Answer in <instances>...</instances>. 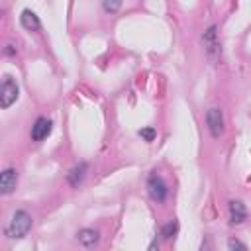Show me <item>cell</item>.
I'll list each match as a JSON object with an SVG mask.
<instances>
[{
	"mask_svg": "<svg viewBox=\"0 0 251 251\" xmlns=\"http://www.w3.org/2000/svg\"><path fill=\"white\" fill-rule=\"evenodd\" d=\"M31 216L25 210H16L6 226V235L10 239H22L24 235H27V231L31 229Z\"/></svg>",
	"mask_w": 251,
	"mask_h": 251,
	"instance_id": "6da1fadb",
	"label": "cell"
},
{
	"mask_svg": "<svg viewBox=\"0 0 251 251\" xmlns=\"http://www.w3.org/2000/svg\"><path fill=\"white\" fill-rule=\"evenodd\" d=\"M18 84H16V80L12 78V76H4V80H2V86H0V106L6 110V108H10L16 100H18Z\"/></svg>",
	"mask_w": 251,
	"mask_h": 251,
	"instance_id": "7a4b0ae2",
	"label": "cell"
},
{
	"mask_svg": "<svg viewBox=\"0 0 251 251\" xmlns=\"http://www.w3.org/2000/svg\"><path fill=\"white\" fill-rule=\"evenodd\" d=\"M147 192L155 202H165V198L169 194V188H167V182L159 175H151L149 180H147Z\"/></svg>",
	"mask_w": 251,
	"mask_h": 251,
	"instance_id": "3957f363",
	"label": "cell"
},
{
	"mask_svg": "<svg viewBox=\"0 0 251 251\" xmlns=\"http://www.w3.org/2000/svg\"><path fill=\"white\" fill-rule=\"evenodd\" d=\"M206 124H208V129L214 137H220L224 133V116H222V110L220 108H210L206 112Z\"/></svg>",
	"mask_w": 251,
	"mask_h": 251,
	"instance_id": "277c9868",
	"label": "cell"
},
{
	"mask_svg": "<svg viewBox=\"0 0 251 251\" xmlns=\"http://www.w3.org/2000/svg\"><path fill=\"white\" fill-rule=\"evenodd\" d=\"M16 184H18V171L8 167L2 171L0 175V192L2 194H12L16 190Z\"/></svg>",
	"mask_w": 251,
	"mask_h": 251,
	"instance_id": "5b68a950",
	"label": "cell"
},
{
	"mask_svg": "<svg viewBox=\"0 0 251 251\" xmlns=\"http://www.w3.org/2000/svg\"><path fill=\"white\" fill-rule=\"evenodd\" d=\"M51 127H53L51 120H47V118H37L35 124L31 126V139H33V141H43V139L51 133Z\"/></svg>",
	"mask_w": 251,
	"mask_h": 251,
	"instance_id": "8992f818",
	"label": "cell"
},
{
	"mask_svg": "<svg viewBox=\"0 0 251 251\" xmlns=\"http://www.w3.org/2000/svg\"><path fill=\"white\" fill-rule=\"evenodd\" d=\"M20 24H22V27L27 29V31H37V29L41 27V22H39L37 14L31 12V10H24V12H22V16H20Z\"/></svg>",
	"mask_w": 251,
	"mask_h": 251,
	"instance_id": "52a82bcc",
	"label": "cell"
},
{
	"mask_svg": "<svg viewBox=\"0 0 251 251\" xmlns=\"http://www.w3.org/2000/svg\"><path fill=\"white\" fill-rule=\"evenodd\" d=\"M245 218H247V210H245L243 202L231 200L229 202V220H231V224H241Z\"/></svg>",
	"mask_w": 251,
	"mask_h": 251,
	"instance_id": "ba28073f",
	"label": "cell"
},
{
	"mask_svg": "<svg viewBox=\"0 0 251 251\" xmlns=\"http://www.w3.org/2000/svg\"><path fill=\"white\" fill-rule=\"evenodd\" d=\"M86 171H88V165L86 163H78L76 167H73L71 171H69V184L71 186H78L82 180H84V176H86Z\"/></svg>",
	"mask_w": 251,
	"mask_h": 251,
	"instance_id": "9c48e42d",
	"label": "cell"
},
{
	"mask_svg": "<svg viewBox=\"0 0 251 251\" xmlns=\"http://www.w3.org/2000/svg\"><path fill=\"white\" fill-rule=\"evenodd\" d=\"M98 231L96 229H90V227H86V229H80L78 233H76V239L84 245V247H92V245H96L98 243Z\"/></svg>",
	"mask_w": 251,
	"mask_h": 251,
	"instance_id": "30bf717a",
	"label": "cell"
},
{
	"mask_svg": "<svg viewBox=\"0 0 251 251\" xmlns=\"http://www.w3.org/2000/svg\"><path fill=\"white\" fill-rule=\"evenodd\" d=\"M204 45L208 47V51L212 53V51H220V45H218V41H216V25H212L206 33H204Z\"/></svg>",
	"mask_w": 251,
	"mask_h": 251,
	"instance_id": "8fae6325",
	"label": "cell"
},
{
	"mask_svg": "<svg viewBox=\"0 0 251 251\" xmlns=\"http://www.w3.org/2000/svg\"><path fill=\"white\" fill-rule=\"evenodd\" d=\"M178 231V224L176 222H169V224H165L163 226V229H161V235L165 237V239H171V237H175V233Z\"/></svg>",
	"mask_w": 251,
	"mask_h": 251,
	"instance_id": "7c38bea8",
	"label": "cell"
},
{
	"mask_svg": "<svg viewBox=\"0 0 251 251\" xmlns=\"http://www.w3.org/2000/svg\"><path fill=\"white\" fill-rule=\"evenodd\" d=\"M102 8L108 14H116L122 8V0H102Z\"/></svg>",
	"mask_w": 251,
	"mask_h": 251,
	"instance_id": "4fadbf2b",
	"label": "cell"
},
{
	"mask_svg": "<svg viewBox=\"0 0 251 251\" xmlns=\"http://www.w3.org/2000/svg\"><path fill=\"white\" fill-rule=\"evenodd\" d=\"M139 135H141L145 141H153L155 135H157V131H155V127H143V129H139Z\"/></svg>",
	"mask_w": 251,
	"mask_h": 251,
	"instance_id": "5bb4252c",
	"label": "cell"
},
{
	"mask_svg": "<svg viewBox=\"0 0 251 251\" xmlns=\"http://www.w3.org/2000/svg\"><path fill=\"white\" fill-rule=\"evenodd\" d=\"M227 249H247V245L241 243V241H237V239H229L227 241Z\"/></svg>",
	"mask_w": 251,
	"mask_h": 251,
	"instance_id": "9a60e30c",
	"label": "cell"
}]
</instances>
